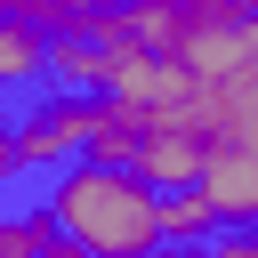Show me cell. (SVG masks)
<instances>
[{
    "label": "cell",
    "mask_w": 258,
    "mask_h": 258,
    "mask_svg": "<svg viewBox=\"0 0 258 258\" xmlns=\"http://www.w3.org/2000/svg\"><path fill=\"white\" fill-rule=\"evenodd\" d=\"M16 8H24V16H40L48 32H64V24H97L113 0H16Z\"/></svg>",
    "instance_id": "obj_4"
},
{
    "label": "cell",
    "mask_w": 258,
    "mask_h": 258,
    "mask_svg": "<svg viewBox=\"0 0 258 258\" xmlns=\"http://www.w3.org/2000/svg\"><path fill=\"white\" fill-rule=\"evenodd\" d=\"M48 218H56V234L73 250H97V258L161 250V185L137 177L129 161H105V153H81V161L56 169Z\"/></svg>",
    "instance_id": "obj_1"
},
{
    "label": "cell",
    "mask_w": 258,
    "mask_h": 258,
    "mask_svg": "<svg viewBox=\"0 0 258 258\" xmlns=\"http://www.w3.org/2000/svg\"><path fill=\"white\" fill-rule=\"evenodd\" d=\"M8 8H16V0H0V16H8Z\"/></svg>",
    "instance_id": "obj_6"
},
{
    "label": "cell",
    "mask_w": 258,
    "mask_h": 258,
    "mask_svg": "<svg viewBox=\"0 0 258 258\" xmlns=\"http://www.w3.org/2000/svg\"><path fill=\"white\" fill-rule=\"evenodd\" d=\"M56 218H32V226H0V250H56Z\"/></svg>",
    "instance_id": "obj_5"
},
{
    "label": "cell",
    "mask_w": 258,
    "mask_h": 258,
    "mask_svg": "<svg viewBox=\"0 0 258 258\" xmlns=\"http://www.w3.org/2000/svg\"><path fill=\"white\" fill-rule=\"evenodd\" d=\"M48 40H56V32H48L40 16H24V8H8V16H0V97L48 73Z\"/></svg>",
    "instance_id": "obj_3"
},
{
    "label": "cell",
    "mask_w": 258,
    "mask_h": 258,
    "mask_svg": "<svg viewBox=\"0 0 258 258\" xmlns=\"http://www.w3.org/2000/svg\"><path fill=\"white\" fill-rule=\"evenodd\" d=\"M97 121H105V97H81V89L48 97L32 121H16V153H24V169H64V161H81L89 137H97Z\"/></svg>",
    "instance_id": "obj_2"
}]
</instances>
